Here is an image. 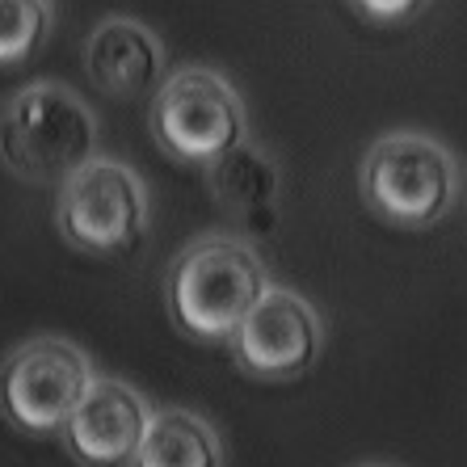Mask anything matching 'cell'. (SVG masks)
Instances as JSON below:
<instances>
[{"instance_id": "52a82bcc", "label": "cell", "mask_w": 467, "mask_h": 467, "mask_svg": "<svg viewBox=\"0 0 467 467\" xmlns=\"http://www.w3.org/2000/svg\"><path fill=\"white\" fill-rule=\"evenodd\" d=\"M325 354L320 312L291 286H270L232 337L236 367L261 383L304 379Z\"/></svg>"}, {"instance_id": "7c38bea8", "label": "cell", "mask_w": 467, "mask_h": 467, "mask_svg": "<svg viewBox=\"0 0 467 467\" xmlns=\"http://www.w3.org/2000/svg\"><path fill=\"white\" fill-rule=\"evenodd\" d=\"M47 0H0V67H17L38 55L51 34Z\"/></svg>"}, {"instance_id": "3957f363", "label": "cell", "mask_w": 467, "mask_h": 467, "mask_svg": "<svg viewBox=\"0 0 467 467\" xmlns=\"http://www.w3.org/2000/svg\"><path fill=\"white\" fill-rule=\"evenodd\" d=\"M358 190L383 223L413 232L434 228L459 198V164L438 140L400 130L367 148L358 164Z\"/></svg>"}, {"instance_id": "4fadbf2b", "label": "cell", "mask_w": 467, "mask_h": 467, "mask_svg": "<svg viewBox=\"0 0 467 467\" xmlns=\"http://www.w3.org/2000/svg\"><path fill=\"white\" fill-rule=\"evenodd\" d=\"M354 13L375 26H404V17H417L421 5H409V0H367V5H354Z\"/></svg>"}, {"instance_id": "30bf717a", "label": "cell", "mask_w": 467, "mask_h": 467, "mask_svg": "<svg viewBox=\"0 0 467 467\" xmlns=\"http://www.w3.org/2000/svg\"><path fill=\"white\" fill-rule=\"evenodd\" d=\"M207 185L215 202L244 223L257 236H270L278 228V190H283V173L270 152H261L253 143L236 148L219 164L207 169Z\"/></svg>"}, {"instance_id": "277c9868", "label": "cell", "mask_w": 467, "mask_h": 467, "mask_svg": "<svg viewBox=\"0 0 467 467\" xmlns=\"http://www.w3.org/2000/svg\"><path fill=\"white\" fill-rule=\"evenodd\" d=\"M156 148L182 164H219L249 143V114L215 67H182L156 88L148 109Z\"/></svg>"}, {"instance_id": "6da1fadb", "label": "cell", "mask_w": 467, "mask_h": 467, "mask_svg": "<svg viewBox=\"0 0 467 467\" xmlns=\"http://www.w3.org/2000/svg\"><path fill=\"white\" fill-rule=\"evenodd\" d=\"M270 265L244 236H198L177 253L164 304L173 325L194 341H232L270 291Z\"/></svg>"}, {"instance_id": "ba28073f", "label": "cell", "mask_w": 467, "mask_h": 467, "mask_svg": "<svg viewBox=\"0 0 467 467\" xmlns=\"http://www.w3.org/2000/svg\"><path fill=\"white\" fill-rule=\"evenodd\" d=\"M152 417L156 413L148 409V400L130 383L98 375V383L85 391L80 409L67 421L64 446L80 467H130Z\"/></svg>"}, {"instance_id": "5b68a950", "label": "cell", "mask_w": 467, "mask_h": 467, "mask_svg": "<svg viewBox=\"0 0 467 467\" xmlns=\"http://www.w3.org/2000/svg\"><path fill=\"white\" fill-rule=\"evenodd\" d=\"M55 223L88 257H127L148 236V185L122 161L98 156L55 194Z\"/></svg>"}, {"instance_id": "7a4b0ae2", "label": "cell", "mask_w": 467, "mask_h": 467, "mask_svg": "<svg viewBox=\"0 0 467 467\" xmlns=\"http://www.w3.org/2000/svg\"><path fill=\"white\" fill-rule=\"evenodd\" d=\"M0 161L34 185H64L98 161V114L59 80H30L0 106Z\"/></svg>"}, {"instance_id": "8fae6325", "label": "cell", "mask_w": 467, "mask_h": 467, "mask_svg": "<svg viewBox=\"0 0 467 467\" xmlns=\"http://www.w3.org/2000/svg\"><path fill=\"white\" fill-rule=\"evenodd\" d=\"M130 467H223V442L207 417L190 409H161Z\"/></svg>"}, {"instance_id": "8992f818", "label": "cell", "mask_w": 467, "mask_h": 467, "mask_svg": "<svg viewBox=\"0 0 467 467\" xmlns=\"http://www.w3.org/2000/svg\"><path fill=\"white\" fill-rule=\"evenodd\" d=\"M93 383V358L77 341L34 337L0 367V413L22 434H64Z\"/></svg>"}, {"instance_id": "9c48e42d", "label": "cell", "mask_w": 467, "mask_h": 467, "mask_svg": "<svg viewBox=\"0 0 467 467\" xmlns=\"http://www.w3.org/2000/svg\"><path fill=\"white\" fill-rule=\"evenodd\" d=\"M88 80L109 98H140L164 80V43L135 17H106L85 43Z\"/></svg>"}]
</instances>
